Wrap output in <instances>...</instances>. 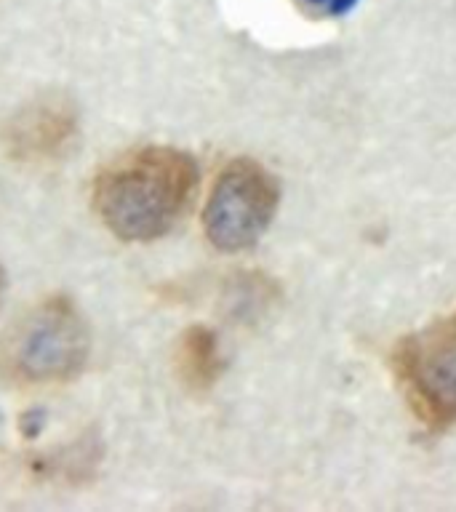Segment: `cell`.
<instances>
[{
  "label": "cell",
  "instance_id": "6da1fadb",
  "mask_svg": "<svg viewBox=\"0 0 456 512\" xmlns=\"http://www.w3.org/2000/svg\"><path fill=\"white\" fill-rule=\"evenodd\" d=\"M198 166L176 147H142L112 160L94 184V208L123 240L166 235L190 206Z\"/></svg>",
  "mask_w": 456,
  "mask_h": 512
},
{
  "label": "cell",
  "instance_id": "7a4b0ae2",
  "mask_svg": "<svg viewBox=\"0 0 456 512\" xmlns=\"http://www.w3.org/2000/svg\"><path fill=\"white\" fill-rule=\"evenodd\" d=\"M390 363L408 406L427 430L456 427V310L403 336Z\"/></svg>",
  "mask_w": 456,
  "mask_h": 512
},
{
  "label": "cell",
  "instance_id": "3957f363",
  "mask_svg": "<svg viewBox=\"0 0 456 512\" xmlns=\"http://www.w3.org/2000/svg\"><path fill=\"white\" fill-rule=\"evenodd\" d=\"M88 334L70 299H46L14 326L3 363L19 382H64L83 368Z\"/></svg>",
  "mask_w": 456,
  "mask_h": 512
},
{
  "label": "cell",
  "instance_id": "277c9868",
  "mask_svg": "<svg viewBox=\"0 0 456 512\" xmlns=\"http://www.w3.org/2000/svg\"><path fill=\"white\" fill-rule=\"evenodd\" d=\"M280 187L275 176L251 158H238L216 176L203 227L219 251H246L262 238L278 211Z\"/></svg>",
  "mask_w": 456,
  "mask_h": 512
},
{
  "label": "cell",
  "instance_id": "5b68a950",
  "mask_svg": "<svg viewBox=\"0 0 456 512\" xmlns=\"http://www.w3.org/2000/svg\"><path fill=\"white\" fill-rule=\"evenodd\" d=\"M78 128L75 104L62 94L38 96L3 126V147L16 160L51 158Z\"/></svg>",
  "mask_w": 456,
  "mask_h": 512
},
{
  "label": "cell",
  "instance_id": "8992f818",
  "mask_svg": "<svg viewBox=\"0 0 456 512\" xmlns=\"http://www.w3.org/2000/svg\"><path fill=\"white\" fill-rule=\"evenodd\" d=\"M224 360L216 334L206 326L187 328L176 347V371L192 392H206L222 376Z\"/></svg>",
  "mask_w": 456,
  "mask_h": 512
},
{
  "label": "cell",
  "instance_id": "52a82bcc",
  "mask_svg": "<svg viewBox=\"0 0 456 512\" xmlns=\"http://www.w3.org/2000/svg\"><path fill=\"white\" fill-rule=\"evenodd\" d=\"M302 3L320 14H344L347 8L355 6V0H302Z\"/></svg>",
  "mask_w": 456,
  "mask_h": 512
}]
</instances>
